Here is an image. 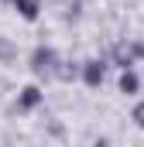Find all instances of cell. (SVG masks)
Masks as SVG:
<instances>
[{
	"label": "cell",
	"mask_w": 144,
	"mask_h": 147,
	"mask_svg": "<svg viewBox=\"0 0 144 147\" xmlns=\"http://www.w3.org/2000/svg\"><path fill=\"white\" fill-rule=\"evenodd\" d=\"M52 65H55V51H52V48H38V51H35V65H31V69L41 75V72H55Z\"/></svg>",
	"instance_id": "obj_1"
},
{
	"label": "cell",
	"mask_w": 144,
	"mask_h": 147,
	"mask_svg": "<svg viewBox=\"0 0 144 147\" xmlns=\"http://www.w3.org/2000/svg\"><path fill=\"white\" fill-rule=\"evenodd\" d=\"M103 72H107V69H103V62H86V65H82V79H86V86H93V89H96V86L103 82Z\"/></svg>",
	"instance_id": "obj_2"
},
{
	"label": "cell",
	"mask_w": 144,
	"mask_h": 147,
	"mask_svg": "<svg viewBox=\"0 0 144 147\" xmlns=\"http://www.w3.org/2000/svg\"><path fill=\"white\" fill-rule=\"evenodd\" d=\"M38 103H41V92H38L35 86H28V89L21 92V103H17V106H21V110H35Z\"/></svg>",
	"instance_id": "obj_3"
},
{
	"label": "cell",
	"mask_w": 144,
	"mask_h": 147,
	"mask_svg": "<svg viewBox=\"0 0 144 147\" xmlns=\"http://www.w3.org/2000/svg\"><path fill=\"white\" fill-rule=\"evenodd\" d=\"M14 7H17L28 21H35V17H38V3H35V0H14Z\"/></svg>",
	"instance_id": "obj_4"
},
{
	"label": "cell",
	"mask_w": 144,
	"mask_h": 147,
	"mask_svg": "<svg viewBox=\"0 0 144 147\" xmlns=\"http://www.w3.org/2000/svg\"><path fill=\"white\" fill-rule=\"evenodd\" d=\"M120 89H124V92H137V75L124 69V79H120Z\"/></svg>",
	"instance_id": "obj_5"
},
{
	"label": "cell",
	"mask_w": 144,
	"mask_h": 147,
	"mask_svg": "<svg viewBox=\"0 0 144 147\" xmlns=\"http://www.w3.org/2000/svg\"><path fill=\"white\" fill-rule=\"evenodd\" d=\"M134 123H137V127H144V103H137V106H134Z\"/></svg>",
	"instance_id": "obj_6"
}]
</instances>
